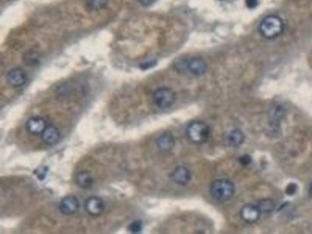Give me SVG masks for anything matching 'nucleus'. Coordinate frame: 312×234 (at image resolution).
Masks as SVG:
<instances>
[{
  "instance_id": "obj_1",
  "label": "nucleus",
  "mask_w": 312,
  "mask_h": 234,
  "mask_svg": "<svg viewBox=\"0 0 312 234\" xmlns=\"http://www.w3.org/2000/svg\"><path fill=\"white\" fill-rule=\"evenodd\" d=\"M258 29L262 37L267 39H274L283 33L284 24L279 17L269 15L261 20Z\"/></svg>"
},
{
  "instance_id": "obj_2",
  "label": "nucleus",
  "mask_w": 312,
  "mask_h": 234,
  "mask_svg": "<svg viewBox=\"0 0 312 234\" xmlns=\"http://www.w3.org/2000/svg\"><path fill=\"white\" fill-rule=\"evenodd\" d=\"M235 193V186L226 179L216 180L211 183L210 194L218 202H226L233 198Z\"/></svg>"
},
{
  "instance_id": "obj_3",
  "label": "nucleus",
  "mask_w": 312,
  "mask_h": 234,
  "mask_svg": "<svg viewBox=\"0 0 312 234\" xmlns=\"http://www.w3.org/2000/svg\"><path fill=\"white\" fill-rule=\"evenodd\" d=\"M186 137L194 144H204L210 138V127L203 121H193L188 124L186 130Z\"/></svg>"
},
{
  "instance_id": "obj_4",
  "label": "nucleus",
  "mask_w": 312,
  "mask_h": 234,
  "mask_svg": "<svg viewBox=\"0 0 312 234\" xmlns=\"http://www.w3.org/2000/svg\"><path fill=\"white\" fill-rule=\"evenodd\" d=\"M176 99L174 91L168 88H160L153 93L154 102L159 108H169L174 104Z\"/></svg>"
},
{
  "instance_id": "obj_5",
  "label": "nucleus",
  "mask_w": 312,
  "mask_h": 234,
  "mask_svg": "<svg viewBox=\"0 0 312 234\" xmlns=\"http://www.w3.org/2000/svg\"><path fill=\"white\" fill-rule=\"evenodd\" d=\"M181 63V70H186L191 74L195 76H202L207 71V64L202 58H191L187 60H182Z\"/></svg>"
},
{
  "instance_id": "obj_6",
  "label": "nucleus",
  "mask_w": 312,
  "mask_h": 234,
  "mask_svg": "<svg viewBox=\"0 0 312 234\" xmlns=\"http://www.w3.org/2000/svg\"><path fill=\"white\" fill-rule=\"evenodd\" d=\"M261 211L258 209L257 205L255 204H246L242 207L239 211L240 218L244 222L249 224H253L257 222L261 217Z\"/></svg>"
},
{
  "instance_id": "obj_7",
  "label": "nucleus",
  "mask_w": 312,
  "mask_h": 234,
  "mask_svg": "<svg viewBox=\"0 0 312 234\" xmlns=\"http://www.w3.org/2000/svg\"><path fill=\"white\" fill-rule=\"evenodd\" d=\"M6 81L14 88L21 87L27 81V74L20 67H14L6 74Z\"/></svg>"
},
{
  "instance_id": "obj_8",
  "label": "nucleus",
  "mask_w": 312,
  "mask_h": 234,
  "mask_svg": "<svg viewBox=\"0 0 312 234\" xmlns=\"http://www.w3.org/2000/svg\"><path fill=\"white\" fill-rule=\"evenodd\" d=\"M85 207L87 213L92 216H99L104 213V202L102 199L95 196H92L87 199Z\"/></svg>"
},
{
  "instance_id": "obj_9",
  "label": "nucleus",
  "mask_w": 312,
  "mask_h": 234,
  "mask_svg": "<svg viewBox=\"0 0 312 234\" xmlns=\"http://www.w3.org/2000/svg\"><path fill=\"white\" fill-rule=\"evenodd\" d=\"M171 179L180 186H185L191 181V173L185 166H177L170 174Z\"/></svg>"
},
{
  "instance_id": "obj_10",
  "label": "nucleus",
  "mask_w": 312,
  "mask_h": 234,
  "mask_svg": "<svg viewBox=\"0 0 312 234\" xmlns=\"http://www.w3.org/2000/svg\"><path fill=\"white\" fill-rule=\"evenodd\" d=\"M79 206L80 204H79L78 199L73 195H69L61 201L59 209L63 215L71 216L77 213Z\"/></svg>"
},
{
  "instance_id": "obj_11",
  "label": "nucleus",
  "mask_w": 312,
  "mask_h": 234,
  "mask_svg": "<svg viewBox=\"0 0 312 234\" xmlns=\"http://www.w3.org/2000/svg\"><path fill=\"white\" fill-rule=\"evenodd\" d=\"M47 126L46 121L40 116H34L27 120L25 124L26 130L33 135L41 134Z\"/></svg>"
},
{
  "instance_id": "obj_12",
  "label": "nucleus",
  "mask_w": 312,
  "mask_h": 234,
  "mask_svg": "<svg viewBox=\"0 0 312 234\" xmlns=\"http://www.w3.org/2000/svg\"><path fill=\"white\" fill-rule=\"evenodd\" d=\"M41 139L46 144L53 145L56 144L60 139V133L55 126H46L44 131L41 133Z\"/></svg>"
},
{
  "instance_id": "obj_13",
  "label": "nucleus",
  "mask_w": 312,
  "mask_h": 234,
  "mask_svg": "<svg viewBox=\"0 0 312 234\" xmlns=\"http://www.w3.org/2000/svg\"><path fill=\"white\" fill-rule=\"evenodd\" d=\"M156 144L158 148L163 152H169L173 149L175 146L174 137L168 132L164 133L157 138Z\"/></svg>"
},
{
  "instance_id": "obj_14",
  "label": "nucleus",
  "mask_w": 312,
  "mask_h": 234,
  "mask_svg": "<svg viewBox=\"0 0 312 234\" xmlns=\"http://www.w3.org/2000/svg\"><path fill=\"white\" fill-rule=\"evenodd\" d=\"M245 140V135L239 129H234L228 136V142L234 148L241 145Z\"/></svg>"
},
{
  "instance_id": "obj_15",
  "label": "nucleus",
  "mask_w": 312,
  "mask_h": 234,
  "mask_svg": "<svg viewBox=\"0 0 312 234\" xmlns=\"http://www.w3.org/2000/svg\"><path fill=\"white\" fill-rule=\"evenodd\" d=\"M76 183L81 188L87 189V188L92 187V177L87 172H81L76 176Z\"/></svg>"
},
{
  "instance_id": "obj_16",
  "label": "nucleus",
  "mask_w": 312,
  "mask_h": 234,
  "mask_svg": "<svg viewBox=\"0 0 312 234\" xmlns=\"http://www.w3.org/2000/svg\"><path fill=\"white\" fill-rule=\"evenodd\" d=\"M261 213H271L275 208L274 201L270 199H262L256 204Z\"/></svg>"
},
{
  "instance_id": "obj_17",
  "label": "nucleus",
  "mask_w": 312,
  "mask_h": 234,
  "mask_svg": "<svg viewBox=\"0 0 312 234\" xmlns=\"http://www.w3.org/2000/svg\"><path fill=\"white\" fill-rule=\"evenodd\" d=\"M23 60L24 64L28 67H36L40 63V56L37 53L30 52L24 54Z\"/></svg>"
},
{
  "instance_id": "obj_18",
  "label": "nucleus",
  "mask_w": 312,
  "mask_h": 234,
  "mask_svg": "<svg viewBox=\"0 0 312 234\" xmlns=\"http://www.w3.org/2000/svg\"><path fill=\"white\" fill-rule=\"evenodd\" d=\"M108 0H86V6L91 11H98L104 9Z\"/></svg>"
},
{
  "instance_id": "obj_19",
  "label": "nucleus",
  "mask_w": 312,
  "mask_h": 234,
  "mask_svg": "<svg viewBox=\"0 0 312 234\" xmlns=\"http://www.w3.org/2000/svg\"><path fill=\"white\" fill-rule=\"evenodd\" d=\"M285 114V110L283 109V107L278 105H275V107L272 108L271 112H270V116L271 119L273 120V125L275 124V123H279L280 119L283 118Z\"/></svg>"
},
{
  "instance_id": "obj_20",
  "label": "nucleus",
  "mask_w": 312,
  "mask_h": 234,
  "mask_svg": "<svg viewBox=\"0 0 312 234\" xmlns=\"http://www.w3.org/2000/svg\"><path fill=\"white\" fill-rule=\"evenodd\" d=\"M128 229L132 234H138V233L142 232V229H143V224H142V222L141 220L134 221L129 226Z\"/></svg>"
},
{
  "instance_id": "obj_21",
  "label": "nucleus",
  "mask_w": 312,
  "mask_h": 234,
  "mask_svg": "<svg viewBox=\"0 0 312 234\" xmlns=\"http://www.w3.org/2000/svg\"><path fill=\"white\" fill-rule=\"evenodd\" d=\"M71 93V89L69 87L66 85H62L58 87L57 89V94L61 97H65L70 95Z\"/></svg>"
},
{
  "instance_id": "obj_22",
  "label": "nucleus",
  "mask_w": 312,
  "mask_h": 234,
  "mask_svg": "<svg viewBox=\"0 0 312 234\" xmlns=\"http://www.w3.org/2000/svg\"><path fill=\"white\" fill-rule=\"evenodd\" d=\"M297 191V185L295 183H289L286 188V194L288 195H294Z\"/></svg>"
},
{
  "instance_id": "obj_23",
  "label": "nucleus",
  "mask_w": 312,
  "mask_h": 234,
  "mask_svg": "<svg viewBox=\"0 0 312 234\" xmlns=\"http://www.w3.org/2000/svg\"><path fill=\"white\" fill-rule=\"evenodd\" d=\"M239 163L241 164L242 165L246 166V165H248L252 163V157L248 156V155H244V156H242L241 157L239 158Z\"/></svg>"
},
{
  "instance_id": "obj_24",
  "label": "nucleus",
  "mask_w": 312,
  "mask_h": 234,
  "mask_svg": "<svg viewBox=\"0 0 312 234\" xmlns=\"http://www.w3.org/2000/svg\"><path fill=\"white\" fill-rule=\"evenodd\" d=\"M155 64H156V62L155 61L145 62V63L141 64L140 67H141L142 70H147L150 69L151 67H155Z\"/></svg>"
},
{
  "instance_id": "obj_25",
  "label": "nucleus",
  "mask_w": 312,
  "mask_h": 234,
  "mask_svg": "<svg viewBox=\"0 0 312 234\" xmlns=\"http://www.w3.org/2000/svg\"><path fill=\"white\" fill-rule=\"evenodd\" d=\"M257 4H258L257 0H246V5H247L248 8H256V7H257Z\"/></svg>"
},
{
  "instance_id": "obj_26",
  "label": "nucleus",
  "mask_w": 312,
  "mask_h": 234,
  "mask_svg": "<svg viewBox=\"0 0 312 234\" xmlns=\"http://www.w3.org/2000/svg\"><path fill=\"white\" fill-rule=\"evenodd\" d=\"M140 4L144 6H149L154 4L157 0H138Z\"/></svg>"
}]
</instances>
